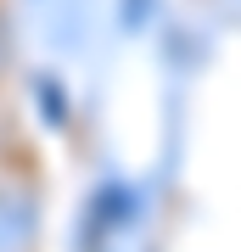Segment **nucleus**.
<instances>
[{
  "mask_svg": "<svg viewBox=\"0 0 241 252\" xmlns=\"http://www.w3.org/2000/svg\"><path fill=\"white\" fill-rule=\"evenodd\" d=\"M34 247V207L23 196H0V252H28Z\"/></svg>",
  "mask_w": 241,
  "mask_h": 252,
  "instance_id": "obj_1",
  "label": "nucleus"
}]
</instances>
